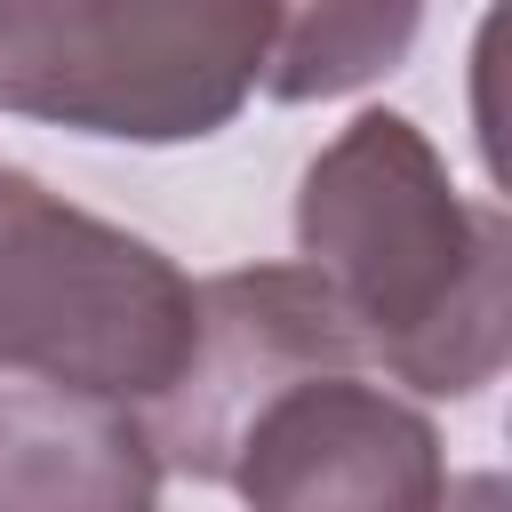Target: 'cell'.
Segmentation results:
<instances>
[{"label": "cell", "instance_id": "6da1fadb", "mask_svg": "<svg viewBox=\"0 0 512 512\" xmlns=\"http://www.w3.org/2000/svg\"><path fill=\"white\" fill-rule=\"evenodd\" d=\"M296 256L360 360L424 400H472L512 360V224L456 192L408 112L344 120L296 184Z\"/></svg>", "mask_w": 512, "mask_h": 512}, {"label": "cell", "instance_id": "7a4b0ae2", "mask_svg": "<svg viewBox=\"0 0 512 512\" xmlns=\"http://www.w3.org/2000/svg\"><path fill=\"white\" fill-rule=\"evenodd\" d=\"M272 0H0V112L112 144H200L264 80Z\"/></svg>", "mask_w": 512, "mask_h": 512}, {"label": "cell", "instance_id": "3957f363", "mask_svg": "<svg viewBox=\"0 0 512 512\" xmlns=\"http://www.w3.org/2000/svg\"><path fill=\"white\" fill-rule=\"evenodd\" d=\"M192 352V280L168 248L0 168V376L152 400Z\"/></svg>", "mask_w": 512, "mask_h": 512}, {"label": "cell", "instance_id": "277c9868", "mask_svg": "<svg viewBox=\"0 0 512 512\" xmlns=\"http://www.w3.org/2000/svg\"><path fill=\"white\" fill-rule=\"evenodd\" d=\"M312 368H368V360L304 264H240V272L200 280L192 288V352L144 400L160 464L224 488V464H232L248 416Z\"/></svg>", "mask_w": 512, "mask_h": 512}, {"label": "cell", "instance_id": "5b68a950", "mask_svg": "<svg viewBox=\"0 0 512 512\" xmlns=\"http://www.w3.org/2000/svg\"><path fill=\"white\" fill-rule=\"evenodd\" d=\"M224 488L248 512H432L448 496V448L368 368H312L248 416Z\"/></svg>", "mask_w": 512, "mask_h": 512}, {"label": "cell", "instance_id": "8992f818", "mask_svg": "<svg viewBox=\"0 0 512 512\" xmlns=\"http://www.w3.org/2000/svg\"><path fill=\"white\" fill-rule=\"evenodd\" d=\"M160 448L136 400L72 384L0 392V512H160Z\"/></svg>", "mask_w": 512, "mask_h": 512}, {"label": "cell", "instance_id": "52a82bcc", "mask_svg": "<svg viewBox=\"0 0 512 512\" xmlns=\"http://www.w3.org/2000/svg\"><path fill=\"white\" fill-rule=\"evenodd\" d=\"M424 32V0H272V48H264V96L280 104H328L408 64Z\"/></svg>", "mask_w": 512, "mask_h": 512}, {"label": "cell", "instance_id": "ba28073f", "mask_svg": "<svg viewBox=\"0 0 512 512\" xmlns=\"http://www.w3.org/2000/svg\"><path fill=\"white\" fill-rule=\"evenodd\" d=\"M432 512H504V480L496 472H472V480H448V496Z\"/></svg>", "mask_w": 512, "mask_h": 512}]
</instances>
